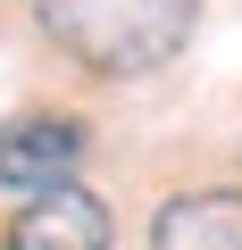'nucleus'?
Listing matches in <instances>:
<instances>
[{
    "mask_svg": "<svg viewBox=\"0 0 242 250\" xmlns=\"http://www.w3.org/2000/svg\"><path fill=\"white\" fill-rule=\"evenodd\" d=\"M34 25L84 75H151L192 42V0H34Z\"/></svg>",
    "mask_w": 242,
    "mask_h": 250,
    "instance_id": "obj_1",
    "label": "nucleus"
},
{
    "mask_svg": "<svg viewBox=\"0 0 242 250\" xmlns=\"http://www.w3.org/2000/svg\"><path fill=\"white\" fill-rule=\"evenodd\" d=\"M84 150H92V134H84V117H67V108H25V117H9L0 125V184L9 192H59L75 167H84Z\"/></svg>",
    "mask_w": 242,
    "mask_h": 250,
    "instance_id": "obj_2",
    "label": "nucleus"
},
{
    "mask_svg": "<svg viewBox=\"0 0 242 250\" xmlns=\"http://www.w3.org/2000/svg\"><path fill=\"white\" fill-rule=\"evenodd\" d=\"M109 208L84 192V184H59V192H34L9 233H0V250H109Z\"/></svg>",
    "mask_w": 242,
    "mask_h": 250,
    "instance_id": "obj_3",
    "label": "nucleus"
},
{
    "mask_svg": "<svg viewBox=\"0 0 242 250\" xmlns=\"http://www.w3.org/2000/svg\"><path fill=\"white\" fill-rule=\"evenodd\" d=\"M151 250H242V192H176L151 217Z\"/></svg>",
    "mask_w": 242,
    "mask_h": 250,
    "instance_id": "obj_4",
    "label": "nucleus"
}]
</instances>
